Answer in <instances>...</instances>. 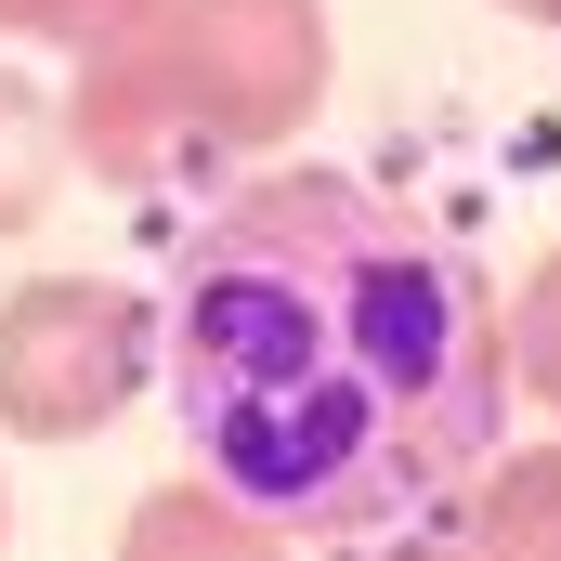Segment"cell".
<instances>
[{"label":"cell","mask_w":561,"mask_h":561,"mask_svg":"<svg viewBox=\"0 0 561 561\" xmlns=\"http://www.w3.org/2000/svg\"><path fill=\"white\" fill-rule=\"evenodd\" d=\"M510 379L561 419V249L523 275V300H510Z\"/></svg>","instance_id":"obj_8"},{"label":"cell","mask_w":561,"mask_h":561,"mask_svg":"<svg viewBox=\"0 0 561 561\" xmlns=\"http://www.w3.org/2000/svg\"><path fill=\"white\" fill-rule=\"evenodd\" d=\"M340 561H457V536H419V523H405V536H353Z\"/></svg>","instance_id":"obj_9"},{"label":"cell","mask_w":561,"mask_h":561,"mask_svg":"<svg viewBox=\"0 0 561 561\" xmlns=\"http://www.w3.org/2000/svg\"><path fill=\"white\" fill-rule=\"evenodd\" d=\"M66 170H79V144H66V92H39L26 66H0V236L53 222Z\"/></svg>","instance_id":"obj_6"},{"label":"cell","mask_w":561,"mask_h":561,"mask_svg":"<svg viewBox=\"0 0 561 561\" xmlns=\"http://www.w3.org/2000/svg\"><path fill=\"white\" fill-rule=\"evenodd\" d=\"M0 549H13V496H0Z\"/></svg>","instance_id":"obj_11"},{"label":"cell","mask_w":561,"mask_h":561,"mask_svg":"<svg viewBox=\"0 0 561 561\" xmlns=\"http://www.w3.org/2000/svg\"><path fill=\"white\" fill-rule=\"evenodd\" d=\"M170 366V313L118 275H26L0 300V444H92Z\"/></svg>","instance_id":"obj_3"},{"label":"cell","mask_w":561,"mask_h":561,"mask_svg":"<svg viewBox=\"0 0 561 561\" xmlns=\"http://www.w3.org/2000/svg\"><path fill=\"white\" fill-rule=\"evenodd\" d=\"M510 300L366 170H249L170 275V405L209 483L300 549L405 536L510 431Z\"/></svg>","instance_id":"obj_1"},{"label":"cell","mask_w":561,"mask_h":561,"mask_svg":"<svg viewBox=\"0 0 561 561\" xmlns=\"http://www.w3.org/2000/svg\"><path fill=\"white\" fill-rule=\"evenodd\" d=\"M118 561H131V549H118Z\"/></svg>","instance_id":"obj_12"},{"label":"cell","mask_w":561,"mask_h":561,"mask_svg":"<svg viewBox=\"0 0 561 561\" xmlns=\"http://www.w3.org/2000/svg\"><path fill=\"white\" fill-rule=\"evenodd\" d=\"M66 144H79V170L118 183V196H183V183L222 170L209 131L170 105V79L144 66L131 39H118V53H79V79H66Z\"/></svg>","instance_id":"obj_4"},{"label":"cell","mask_w":561,"mask_h":561,"mask_svg":"<svg viewBox=\"0 0 561 561\" xmlns=\"http://www.w3.org/2000/svg\"><path fill=\"white\" fill-rule=\"evenodd\" d=\"M457 561H561V444H496L470 470Z\"/></svg>","instance_id":"obj_5"},{"label":"cell","mask_w":561,"mask_h":561,"mask_svg":"<svg viewBox=\"0 0 561 561\" xmlns=\"http://www.w3.org/2000/svg\"><path fill=\"white\" fill-rule=\"evenodd\" d=\"M131 53L170 79V105L209 131V157H275L327 105V0H157Z\"/></svg>","instance_id":"obj_2"},{"label":"cell","mask_w":561,"mask_h":561,"mask_svg":"<svg viewBox=\"0 0 561 561\" xmlns=\"http://www.w3.org/2000/svg\"><path fill=\"white\" fill-rule=\"evenodd\" d=\"M144 13H157V0H0V39H39V53L79 66V53H118Z\"/></svg>","instance_id":"obj_7"},{"label":"cell","mask_w":561,"mask_h":561,"mask_svg":"<svg viewBox=\"0 0 561 561\" xmlns=\"http://www.w3.org/2000/svg\"><path fill=\"white\" fill-rule=\"evenodd\" d=\"M496 13H523V26H549V39H561V0H496Z\"/></svg>","instance_id":"obj_10"}]
</instances>
